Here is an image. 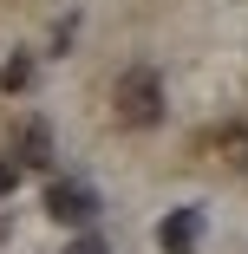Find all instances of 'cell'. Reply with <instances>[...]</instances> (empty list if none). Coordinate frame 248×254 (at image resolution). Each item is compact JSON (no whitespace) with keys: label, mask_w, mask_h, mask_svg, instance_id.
<instances>
[{"label":"cell","mask_w":248,"mask_h":254,"mask_svg":"<svg viewBox=\"0 0 248 254\" xmlns=\"http://www.w3.org/2000/svg\"><path fill=\"white\" fill-rule=\"evenodd\" d=\"M111 111H118L124 130H151V124H164V78H157L151 65H131V72L118 78V91H111Z\"/></svg>","instance_id":"6da1fadb"},{"label":"cell","mask_w":248,"mask_h":254,"mask_svg":"<svg viewBox=\"0 0 248 254\" xmlns=\"http://www.w3.org/2000/svg\"><path fill=\"white\" fill-rule=\"evenodd\" d=\"M46 215L66 222V228H91L98 222V189L91 183H53L46 189Z\"/></svg>","instance_id":"7a4b0ae2"},{"label":"cell","mask_w":248,"mask_h":254,"mask_svg":"<svg viewBox=\"0 0 248 254\" xmlns=\"http://www.w3.org/2000/svg\"><path fill=\"white\" fill-rule=\"evenodd\" d=\"M196 241H203V209H170L157 222V248L164 254H196Z\"/></svg>","instance_id":"3957f363"},{"label":"cell","mask_w":248,"mask_h":254,"mask_svg":"<svg viewBox=\"0 0 248 254\" xmlns=\"http://www.w3.org/2000/svg\"><path fill=\"white\" fill-rule=\"evenodd\" d=\"M13 163H20V170H46V163H53V130H46V118H26V124H20Z\"/></svg>","instance_id":"277c9868"},{"label":"cell","mask_w":248,"mask_h":254,"mask_svg":"<svg viewBox=\"0 0 248 254\" xmlns=\"http://www.w3.org/2000/svg\"><path fill=\"white\" fill-rule=\"evenodd\" d=\"M216 150H222L229 170H248V124H229V130L216 137Z\"/></svg>","instance_id":"5b68a950"},{"label":"cell","mask_w":248,"mask_h":254,"mask_svg":"<svg viewBox=\"0 0 248 254\" xmlns=\"http://www.w3.org/2000/svg\"><path fill=\"white\" fill-rule=\"evenodd\" d=\"M26 85H33V59H26V53H13L7 65H0V91H7V98H20Z\"/></svg>","instance_id":"8992f818"},{"label":"cell","mask_w":248,"mask_h":254,"mask_svg":"<svg viewBox=\"0 0 248 254\" xmlns=\"http://www.w3.org/2000/svg\"><path fill=\"white\" fill-rule=\"evenodd\" d=\"M66 254H111V241H105V235H72Z\"/></svg>","instance_id":"52a82bcc"},{"label":"cell","mask_w":248,"mask_h":254,"mask_svg":"<svg viewBox=\"0 0 248 254\" xmlns=\"http://www.w3.org/2000/svg\"><path fill=\"white\" fill-rule=\"evenodd\" d=\"M13 189H20V163H13V157H0V195H13Z\"/></svg>","instance_id":"ba28073f"}]
</instances>
